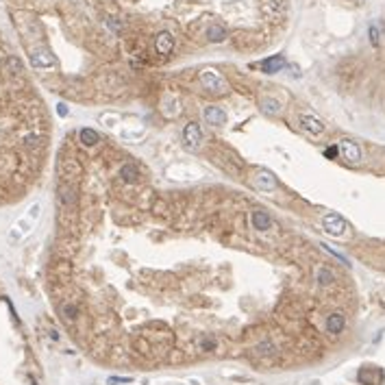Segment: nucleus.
I'll return each mask as SVG.
<instances>
[{"label": "nucleus", "instance_id": "f257e3e1", "mask_svg": "<svg viewBox=\"0 0 385 385\" xmlns=\"http://www.w3.org/2000/svg\"><path fill=\"white\" fill-rule=\"evenodd\" d=\"M198 81L207 92H211V94H227L229 92V83L224 81V76L220 74V72H216V70L200 72Z\"/></svg>", "mask_w": 385, "mask_h": 385}, {"label": "nucleus", "instance_id": "f03ea898", "mask_svg": "<svg viewBox=\"0 0 385 385\" xmlns=\"http://www.w3.org/2000/svg\"><path fill=\"white\" fill-rule=\"evenodd\" d=\"M39 209H41L39 205H33V207H31V211H28V213L16 224V229H13L11 233H9V237L13 239V242H18V239H22L24 235L31 233L33 224H35V220H37V216H39Z\"/></svg>", "mask_w": 385, "mask_h": 385}, {"label": "nucleus", "instance_id": "7ed1b4c3", "mask_svg": "<svg viewBox=\"0 0 385 385\" xmlns=\"http://www.w3.org/2000/svg\"><path fill=\"white\" fill-rule=\"evenodd\" d=\"M57 202L59 207L65 209V211H72L76 209V202H78V194H76V187L72 183H63L57 187Z\"/></svg>", "mask_w": 385, "mask_h": 385}, {"label": "nucleus", "instance_id": "20e7f679", "mask_svg": "<svg viewBox=\"0 0 385 385\" xmlns=\"http://www.w3.org/2000/svg\"><path fill=\"white\" fill-rule=\"evenodd\" d=\"M28 59H31V65L35 70H55L57 65H59V61H57V57L53 53H48V50H31V55H28Z\"/></svg>", "mask_w": 385, "mask_h": 385}, {"label": "nucleus", "instance_id": "39448f33", "mask_svg": "<svg viewBox=\"0 0 385 385\" xmlns=\"http://www.w3.org/2000/svg\"><path fill=\"white\" fill-rule=\"evenodd\" d=\"M183 146L187 150H198L202 146V129L198 126V122H190L183 129Z\"/></svg>", "mask_w": 385, "mask_h": 385}, {"label": "nucleus", "instance_id": "423d86ee", "mask_svg": "<svg viewBox=\"0 0 385 385\" xmlns=\"http://www.w3.org/2000/svg\"><path fill=\"white\" fill-rule=\"evenodd\" d=\"M346 220L342 216H337V213H326L322 218V229H324V233H329L333 237H339V235H344L346 233Z\"/></svg>", "mask_w": 385, "mask_h": 385}, {"label": "nucleus", "instance_id": "0eeeda50", "mask_svg": "<svg viewBox=\"0 0 385 385\" xmlns=\"http://www.w3.org/2000/svg\"><path fill=\"white\" fill-rule=\"evenodd\" d=\"M301 129L305 133H309L311 137H318V135L324 133V122L314 113H303L301 115Z\"/></svg>", "mask_w": 385, "mask_h": 385}, {"label": "nucleus", "instance_id": "6e6552de", "mask_svg": "<svg viewBox=\"0 0 385 385\" xmlns=\"http://www.w3.org/2000/svg\"><path fill=\"white\" fill-rule=\"evenodd\" d=\"M337 150L348 163H359L361 161V148H359V144H355L353 140H342L337 144Z\"/></svg>", "mask_w": 385, "mask_h": 385}, {"label": "nucleus", "instance_id": "1a4fd4ad", "mask_svg": "<svg viewBox=\"0 0 385 385\" xmlns=\"http://www.w3.org/2000/svg\"><path fill=\"white\" fill-rule=\"evenodd\" d=\"M59 168H61V172H63V177L70 181H74V179H78L81 177V172H83V168H81V163L76 161V157H63L61 159V163H59Z\"/></svg>", "mask_w": 385, "mask_h": 385}, {"label": "nucleus", "instance_id": "9d476101", "mask_svg": "<svg viewBox=\"0 0 385 385\" xmlns=\"http://www.w3.org/2000/svg\"><path fill=\"white\" fill-rule=\"evenodd\" d=\"M257 68H261V72H268V74H274V72H279V70L285 68V57H283V55H274V57H270V59L259 61Z\"/></svg>", "mask_w": 385, "mask_h": 385}, {"label": "nucleus", "instance_id": "9b49d317", "mask_svg": "<svg viewBox=\"0 0 385 385\" xmlns=\"http://www.w3.org/2000/svg\"><path fill=\"white\" fill-rule=\"evenodd\" d=\"M155 48H157V53L159 55H170L172 50H174V37L168 33V31H161V33H157V37H155Z\"/></svg>", "mask_w": 385, "mask_h": 385}, {"label": "nucleus", "instance_id": "f8f14e48", "mask_svg": "<svg viewBox=\"0 0 385 385\" xmlns=\"http://www.w3.org/2000/svg\"><path fill=\"white\" fill-rule=\"evenodd\" d=\"M255 185L259 187L261 192H272L274 187H277V179H274V174H272V172L261 170V172L255 174Z\"/></svg>", "mask_w": 385, "mask_h": 385}, {"label": "nucleus", "instance_id": "ddd939ff", "mask_svg": "<svg viewBox=\"0 0 385 385\" xmlns=\"http://www.w3.org/2000/svg\"><path fill=\"white\" fill-rule=\"evenodd\" d=\"M205 120L209 122V124H218V126H222V124H227V111L220 107H207L205 109Z\"/></svg>", "mask_w": 385, "mask_h": 385}, {"label": "nucleus", "instance_id": "4468645a", "mask_svg": "<svg viewBox=\"0 0 385 385\" xmlns=\"http://www.w3.org/2000/svg\"><path fill=\"white\" fill-rule=\"evenodd\" d=\"M250 222H252V227H255L257 231H268L272 227V218L268 216L266 211H261V209H255V211L250 213Z\"/></svg>", "mask_w": 385, "mask_h": 385}, {"label": "nucleus", "instance_id": "2eb2a0df", "mask_svg": "<svg viewBox=\"0 0 385 385\" xmlns=\"http://www.w3.org/2000/svg\"><path fill=\"white\" fill-rule=\"evenodd\" d=\"M344 326H346V318L342 314H337V311L326 318V331H329L331 335H339V333L344 331Z\"/></svg>", "mask_w": 385, "mask_h": 385}, {"label": "nucleus", "instance_id": "dca6fc26", "mask_svg": "<svg viewBox=\"0 0 385 385\" xmlns=\"http://www.w3.org/2000/svg\"><path fill=\"white\" fill-rule=\"evenodd\" d=\"M383 379V372L376 368H361L359 370V381L366 385H379V381Z\"/></svg>", "mask_w": 385, "mask_h": 385}, {"label": "nucleus", "instance_id": "f3484780", "mask_svg": "<svg viewBox=\"0 0 385 385\" xmlns=\"http://www.w3.org/2000/svg\"><path fill=\"white\" fill-rule=\"evenodd\" d=\"M277 353V348H274L272 342H259L257 346H252V355H255L257 359H266V357H272V355Z\"/></svg>", "mask_w": 385, "mask_h": 385}, {"label": "nucleus", "instance_id": "a211bd4d", "mask_svg": "<svg viewBox=\"0 0 385 385\" xmlns=\"http://www.w3.org/2000/svg\"><path fill=\"white\" fill-rule=\"evenodd\" d=\"M227 37H229V33H227V28H224L222 24H213V26L207 28V39H209V41L222 44Z\"/></svg>", "mask_w": 385, "mask_h": 385}, {"label": "nucleus", "instance_id": "6ab92c4d", "mask_svg": "<svg viewBox=\"0 0 385 385\" xmlns=\"http://www.w3.org/2000/svg\"><path fill=\"white\" fill-rule=\"evenodd\" d=\"M120 177H122V181H126V183H137V181H140V170H137V165H133V163H124L120 170Z\"/></svg>", "mask_w": 385, "mask_h": 385}, {"label": "nucleus", "instance_id": "aec40b11", "mask_svg": "<svg viewBox=\"0 0 385 385\" xmlns=\"http://www.w3.org/2000/svg\"><path fill=\"white\" fill-rule=\"evenodd\" d=\"M261 111H264V113H268V115H277V113L281 111V103H279L277 98L268 96V98H264V100H261Z\"/></svg>", "mask_w": 385, "mask_h": 385}, {"label": "nucleus", "instance_id": "412c9836", "mask_svg": "<svg viewBox=\"0 0 385 385\" xmlns=\"http://www.w3.org/2000/svg\"><path fill=\"white\" fill-rule=\"evenodd\" d=\"M78 137H81L83 146H96V144L100 142V135H98L94 129H81V133H78Z\"/></svg>", "mask_w": 385, "mask_h": 385}, {"label": "nucleus", "instance_id": "4be33fe9", "mask_svg": "<svg viewBox=\"0 0 385 385\" xmlns=\"http://www.w3.org/2000/svg\"><path fill=\"white\" fill-rule=\"evenodd\" d=\"M316 279H318V285L320 287H326V285H331L333 281H335V274H333L329 268H318V272H316Z\"/></svg>", "mask_w": 385, "mask_h": 385}, {"label": "nucleus", "instance_id": "5701e85b", "mask_svg": "<svg viewBox=\"0 0 385 385\" xmlns=\"http://www.w3.org/2000/svg\"><path fill=\"white\" fill-rule=\"evenodd\" d=\"M61 314H63V318L68 322H72V320H76V314H78V309H76V305H72V303H65L63 307H61Z\"/></svg>", "mask_w": 385, "mask_h": 385}, {"label": "nucleus", "instance_id": "b1692460", "mask_svg": "<svg viewBox=\"0 0 385 385\" xmlns=\"http://www.w3.org/2000/svg\"><path fill=\"white\" fill-rule=\"evenodd\" d=\"M7 70H9V74H22V63H20V59H16V57H7Z\"/></svg>", "mask_w": 385, "mask_h": 385}, {"label": "nucleus", "instance_id": "393cba45", "mask_svg": "<svg viewBox=\"0 0 385 385\" xmlns=\"http://www.w3.org/2000/svg\"><path fill=\"white\" fill-rule=\"evenodd\" d=\"M370 41H372V46H379V31H376V26H370Z\"/></svg>", "mask_w": 385, "mask_h": 385}, {"label": "nucleus", "instance_id": "a878e982", "mask_svg": "<svg viewBox=\"0 0 385 385\" xmlns=\"http://www.w3.org/2000/svg\"><path fill=\"white\" fill-rule=\"evenodd\" d=\"M200 346H202V351H213V348H216V342H213V339H202Z\"/></svg>", "mask_w": 385, "mask_h": 385}, {"label": "nucleus", "instance_id": "bb28decb", "mask_svg": "<svg viewBox=\"0 0 385 385\" xmlns=\"http://www.w3.org/2000/svg\"><path fill=\"white\" fill-rule=\"evenodd\" d=\"M337 152H339L337 146H331V148H326V150H324V155L329 157V159H335V157H337Z\"/></svg>", "mask_w": 385, "mask_h": 385}, {"label": "nucleus", "instance_id": "cd10ccee", "mask_svg": "<svg viewBox=\"0 0 385 385\" xmlns=\"http://www.w3.org/2000/svg\"><path fill=\"white\" fill-rule=\"evenodd\" d=\"M109 383L120 385V383H129V379H122V376H109Z\"/></svg>", "mask_w": 385, "mask_h": 385}, {"label": "nucleus", "instance_id": "c85d7f7f", "mask_svg": "<svg viewBox=\"0 0 385 385\" xmlns=\"http://www.w3.org/2000/svg\"><path fill=\"white\" fill-rule=\"evenodd\" d=\"M57 113H59V115H68V107H65V105H57Z\"/></svg>", "mask_w": 385, "mask_h": 385}]
</instances>
